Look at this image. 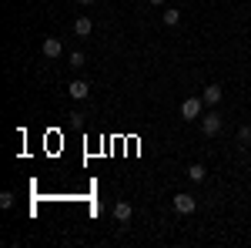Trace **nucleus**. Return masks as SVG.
<instances>
[{
  "label": "nucleus",
  "instance_id": "f8f14e48",
  "mask_svg": "<svg viewBox=\"0 0 251 248\" xmlns=\"http://www.w3.org/2000/svg\"><path fill=\"white\" fill-rule=\"evenodd\" d=\"M238 141H241V144H251V128H248V124L238 128Z\"/></svg>",
  "mask_w": 251,
  "mask_h": 248
},
{
  "label": "nucleus",
  "instance_id": "f257e3e1",
  "mask_svg": "<svg viewBox=\"0 0 251 248\" xmlns=\"http://www.w3.org/2000/svg\"><path fill=\"white\" fill-rule=\"evenodd\" d=\"M204 114V101L201 97H184L181 101V121H201Z\"/></svg>",
  "mask_w": 251,
  "mask_h": 248
},
{
  "label": "nucleus",
  "instance_id": "423d86ee",
  "mask_svg": "<svg viewBox=\"0 0 251 248\" xmlns=\"http://www.w3.org/2000/svg\"><path fill=\"white\" fill-rule=\"evenodd\" d=\"M67 94L74 97V101H84V97L91 94V84H87V81H71V87H67Z\"/></svg>",
  "mask_w": 251,
  "mask_h": 248
},
{
  "label": "nucleus",
  "instance_id": "f03ea898",
  "mask_svg": "<svg viewBox=\"0 0 251 248\" xmlns=\"http://www.w3.org/2000/svg\"><path fill=\"white\" fill-rule=\"evenodd\" d=\"M221 128H225V117L218 114V111H208V114H201V131H204V138H214V134H221Z\"/></svg>",
  "mask_w": 251,
  "mask_h": 248
},
{
  "label": "nucleus",
  "instance_id": "9d476101",
  "mask_svg": "<svg viewBox=\"0 0 251 248\" xmlns=\"http://www.w3.org/2000/svg\"><path fill=\"white\" fill-rule=\"evenodd\" d=\"M164 24L168 27H177L181 24V10H164Z\"/></svg>",
  "mask_w": 251,
  "mask_h": 248
},
{
  "label": "nucleus",
  "instance_id": "20e7f679",
  "mask_svg": "<svg viewBox=\"0 0 251 248\" xmlns=\"http://www.w3.org/2000/svg\"><path fill=\"white\" fill-rule=\"evenodd\" d=\"M40 51H44V57H47V60H57L60 54H64V44H60V37H44Z\"/></svg>",
  "mask_w": 251,
  "mask_h": 248
},
{
  "label": "nucleus",
  "instance_id": "0eeeda50",
  "mask_svg": "<svg viewBox=\"0 0 251 248\" xmlns=\"http://www.w3.org/2000/svg\"><path fill=\"white\" fill-rule=\"evenodd\" d=\"M91 30H94L91 17H74V34H77V37H87Z\"/></svg>",
  "mask_w": 251,
  "mask_h": 248
},
{
  "label": "nucleus",
  "instance_id": "9b49d317",
  "mask_svg": "<svg viewBox=\"0 0 251 248\" xmlns=\"http://www.w3.org/2000/svg\"><path fill=\"white\" fill-rule=\"evenodd\" d=\"M84 64H87V57H84L80 51H74V54H71V67L77 71V67H84Z\"/></svg>",
  "mask_w": 251,
  "mask_h": 248
},
{
  "label": "nucleus",
  "instance_id": "39448f33",
  "mask_svg": "<svg viewBox=\"0 0 251 248\" xmlns=\"http://www.w3.org/2000/svg\"><path fill=\"white\" fill-rule=\"evenodd\" d=\"M221 97H225V91H221V87H218V84H208V87H204V91H201V101H204V104H208V108H214V104H218V101H221Z\"/></svg>",
  "mask_w": 251,
  "mask_h": 248
},
{
  "label": "nucleus",
  "instance_id": "2eb2a0df",
  "mask_svg": "<svg viewBox=\"0 0 251 248\" xmlns=\"http://www.w3.org/2000/svg\"><path fill=\"white\" fill-rule=\"evenodd\" d=\"M80 3H94V0H80Z\"/></svg>",
  "mask_w": 251,
  "mask_h": 248
},
{
  "label": "nucleus",
  "instance_id": "ddd939ff",
  "mask_svg": "<svg viewBox=\"0 0 251 248\" xmlns=\"http://www.w3.org/2000/svg\"><path fill=\"white\" fill-rule=\"evenodd\" d=\"M0 208H14V194H10V191L0 194Z\"/></svg>",
  "mask_w": 251,
  "mask_h": 248
},
{
  "label": "nucleus",
  "instance_id": "1a4fd4ad",
  "mask_svg": "<svg viewBox=\"0 0 251 248\" xmlns=\"http://www.w3.org/2000/svg\"><path fill=\"white\" fill-rule=\"evenodd\" d=\"M188 178H191V181H198V185H201V181H204V178H208V168H204V165H191V168H188Z\"/></svg>",
  "mask_w": 251,
  "mask_h": 248
},
{
  "label": "nucleus",
  "instance_id": "4468645a",
  "mask_svg": "<svg viewBox=\"0 0 251 248\" xmlns=\"http://www.w3.org/2000/svg\"><path fill=\"white\" fill-rule=\"evenodd\" d=\"M148 3H151V7H161V3H168V0H148Z\"/></svg>",
  "mask_w": 251,
  "mask_h": 248
},
{
  "label": "nucleus",
  "instance_id": "6e6552de",
  "mask_svg": "<svg viewBox=\"0 0 251 248\" xmlns=\"http://www.w3.org/2000/svg\"><path fill=\"white\" fill-rule=\"evenodd\" d=\"M131 215H134V208H131L127 201H117L114 205V218L117 221H131Z\"/></svg>",
  "mask_w": 251,
  "mask_h": 248
},
{
  "label": "nucleus",
  "instance_id": "7ed1b4c3",
  "mask_svg": "<svg viewBox=\"0 0 251 248\" xmlns=\"http://www.w3.org/2000/svg\"><path fill=\"white\" fill-rule=\"evenodd\" d=\"M194 208H198V198L194 194H184V191L174 194V211L177 215H194Z\"/></svg>",
  "mask_w": 251,
  "mask_h": 248
}]
</instances>
